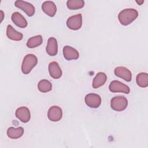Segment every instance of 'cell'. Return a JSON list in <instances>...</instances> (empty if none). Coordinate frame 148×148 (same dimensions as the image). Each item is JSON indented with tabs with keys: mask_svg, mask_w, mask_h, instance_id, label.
Returning a JSON list of instances; mask_svg holds the SVG:
<instances>
[{
	"mask_svg": "<svg viewBox=\"0 0 148 148\" xmlns=\"http://www.w3.org/2000/svg\"><path fill=\"white\" fill-rule=\"evenodd\" d=\"M66 6L70 10H77L84 6V1L83 0H68Z\"/></svg>",
	"mask_w": 148,
	"mask_h": 148,
	"instance_id": "7402d4cb",
	"label": "cell"
},
{
	"mask_svg": "<svg viewBox=\"0 0 148 148\" xmlns=\"http://www.w3.org/2000/svg\"><path fill=\"white\" fill-rule=\"evenodd\" d=\"M48 69L49 74L52 78L54 79H58L61 77L62 72L61 69L57 62H51L49 64Z\"/></svg>",
	"mask_w": 148,
	"mask_h": 148,
	"instance_id": "7c38bea8",
	"label": "cell"
},
{
	"mask_svg": "<svg viewBox=\"0 0 148 148\" xmlns=\"http://www.w3.org/2000/svg\"><path fill=\"white\" fill-rule=\"evenodd\" d=\"M86 104L91 108H98L101 103V97L95 93H90L84 98Z\"/></svg>",
	"mask_w": 148,
	"mask_h": 148,
	"instance_id": "52a82bcc",
	"label": "cell"
},
{
	"mask_svg": "<svg viewBox=\"0 0 148 148\" xmlns=\"http://www.w3.org/2000/svg\"><path fill=\"white\" fill-rule=\"evenodd\" d=\"M16 117L23 123H27L31 118V113L29 109L25 106H21L17 108L15 112Z\"/></svg>",
	"mask_w": 148,
	"mask_h": 148,
	"instance_id": "9c48e42d",
	"label": "cell"
},
{
	"mask_svg": "<svg viewBox=\"0 0 148 148\" xmlns=\"http://www.w3.org/2000/svg\"><path fill=\"white\" fill-rule=\"evenodd\" d=\"M138 16V11L132 8L124 9L120 11L118 14L119 22L123 25H128L134 21Z\"/></svg>",
	"mask_w": 148,
	"mask_h": 148,
	"instance_id": "6da1fadb",
	"label": "cell"
},
{
	"mask_svg": "<svg viewBox=\"0 0 148 148\" xmlns=\"http://www.w3.org/2000/svg\"><path fill=\"white\" fill-rule=\"evenodd\" d=\"M24 128L21 127H19L16 128L10 127L8 128L6 134L9 138L16 139L21 137L24 134Z\"/></svg>",
	"mask_w": 148,
	"mask_h": 148,
	"instance_id": "ac0fdd59",
	"label": "cell"
},
{
	"mask_svg": "<svg viewBox=\"0 0 148 148\" xmlns=\"http://www.w3.org/2000/svg\"><path fill=\"white\" fill-rule=\"evenodd\" d=\"M43 42L42 36L40 35L31 37L27 42V46L28 48H35L40 46Z\"/></svg>",
	"mask_w": 148,
	"mask_h": 148,
	"instance_id": "d6986e66",
	"label": "cell"
},
{
	"mask_svg": "<svg viewBox=\"0 0 148 148\" xmlns=\"http://www.w3.org/2000/svg\"><path fill=\"white\" fill-rule=\"evenodd\" d=\"M107 80V76L103 72H98L94 77L92 86L94 88H98L103 86Z\"/></svg>",
	"mask_w": 148,
	"mask_h": 148,
	"instance_id": "e0dca14e",
	"label": "cell"
},
{
	"mask_svg": "<svg viewBox=\"0 0 148 148\" xmlns=\"http://www.w3.org/2000/svg\"><path fill=\"white\" fill-rule=\"evenodd\" d=\"M109 89L112 92H123L129 94L130 89L128 86L119 80H113L109 86Z\"/></svg>",
	"mask_w": 148,
	"mask_h": 148,
	"instance_id": "277c9868",
	"label": "cell"
},
{
	"mask_svg": "<svg viewBox=\"0 0 148 148\" xmlns=\"http://www.w3.org/2000/svg\"><path fill=\"white\" fill-rule=\"evenodd\" d=\"M42 10L48 16L53 17L56 13L57 7L53 1H45L42 5Z\"/></svg>",
	"mask_w": 148,
	"mask_h": 148,
	"instance_id": "5bb4252c",
	"label": "cell"
},
{
	"mask_svg": "<svg viewBox=\"0 0 148 148\" xmlns=\"http://www.w3.org/2000/svg\"><path fill=\"white\" fill-rule=\"evenodd\" d=\"M14 5L16 6V7L24 11L29 17L32 16L35 12V9L34 6L26 1L17 0L14 2Z\"/></svg>",
	"mask_w": 148,
	"mask_h": 148,
	"instance_id": "8992f818",
	"label": "cell"
},
{
	"mask_svg": "<svg viewBox=\"0 0 148 148\" xmlns=\"http://www.w3.org/2000/svg\"><path fill=\"white\" fill-rule=\"evenodd\" d=\"M67 27L72 30H78L82 25V15L79 13L69 17L66 20Z\"/></svg>",
	"mask_w": 148,
	"mask_h": 148,
	"instance_id": "5b68a950",
	"label": "cell"
},
{
	"mask_svg": "<svg viewBox=\"0 0 148 148\" xmlns=\"http://www.w3.org/2000/svg\"><path fill=\"white\" fill-rule=\"evenodd\" d=\"M114 75L126 82H131L132 80L131 72L124 66H117L114 70Z\"/></svg>",
	"mask_w": 148,
	"mask_h": 148,
	"instance_id": "30bf717a",
	"label": "cell"
},
{
	"mask_svg": "<svg viewBox=\"0 0 148 148\" xmlns=\"http://www.w3.org/2000/svg\"><path fill=\"white\" fill-rule=\"evenodd\" d=\"M63 55L64 58L68 61L77 60L79 57L78 51L69 46H65L63 47Z\"/></svg>",
	"mask_w": 148,
	"mask_h": 148,
	"instance_id": "8fae6325",
	"label": "cell"
},
{
	"mask_svg": "<svg viewBox=\"0 0 148 148\" xmlns=\"http://www.w3.org/2000/svg\"><path fill=\"white\" fill-rule=\"evenodd\" d=\"M128 106V100L124 96H116L110 101L111 108L117 112H121L125 110Z\"/></svg>",
	"mask_w": 148,
	"mask_h": 148,
	"instance_id": "3957f363",
	"label": "cell"
},
{
	"mask_svg": "<svg viewBox=\"0 0 148 148\" xmlns=\"http://www.w3.org/2000/svg\"><path fill=\"white\" fill-rule=\"evenodd\" d=\"M11 19L14 24L19 28H24L27 25V21L23 16L18 12H14L11 16Z\"/></svg>",
	"mask_w": 148,
	"mask_h": 148,
	"instance_id": "9a60e30c",
	"label": "cell"
},
{
	"mask_svg": "<svg viewBox=\"0 0 148 148\" xmlns=\"http://www.w3.org/2000/svg\"><path fill=\"white\" fill-rule=\"evenodd\" d=\"M47 53L50 56H54L58 52V44L57 39L54 37L48 39L47 44L46 48Z\"/></svg>",
	"mask_w": 148,
	"mask_h": 148,
	"instance_id": "4fadbf2b",
	"label": "cell"
},
{
	"mask_svg": "<svg viewBox=\"0 0 148 148\" xmlns=\"http://www.w3.org/2000/svg\"><path fill=\"white\" fill-rule=\"evenodd\" d=\"M47 117L51 121H58L62 117V109L58 106H51L47 112Z\"/></svg>",
	"mask_w": 148,
	"mask_h": 148,
	"instance_id": "ba28073f",
	"label": "cell"
},
{
	"mask_svg": "<svg viewBox=\"0 0 148 148\" xmlns=\"http://www.w3.org/2000/svg\"><path fill=\"white\" fill-rule=\"evenodd\" d=\"M136 2L138 4V5H142V3L144 2V1H143V0H142V1H136Z\"/></svg>",
	"mask_w": 148,
	"mask_h": 148,
	"instance_id": "603a6c76",
	"label": "cell"
},
{
	"mask_svg": "<svg viewBox=\"0 0 148 148\" xmlns=\"http://www.w3.org/2000/svg\"><path fill=\"white\" fill-rule=\"evenodd\" d=\"M136 82L140 87H147L148 86V74L145 72L138 73L136 77Z\"/></svg>",
	"mask_w": 148,
	"mask_h": 148,
	"instance_id": "ffe728a7",
	"label": "cell"
},
{
	"mask_svg": "<svg viewBox=\"0 0 148 148\" xmlns=\"http://www.w3.org/2000/svg\"><path fill=\"white\" fill-rule=\"evenodd\" d=\"M38 63V58L34 54H28L24 57L21 65V71L27 75L36 66Z\"/></svg>",
	"mask_w": 148,
	"mask_h": 148,
	"instance_id": "7a4b0ae2",
	"label": "cell"
},
{
	"mask_svg": "<svg viewBox=\"0 0 148 148\" xmlns=\"http://www.w3.org/2000/svg\"><path fill=\"white\" fill-rule=\"evenodd\" d=\"M1 13L2 14V18H1V21H2L3 18V11L2 10H1Z\"/></svg>",
	"mask_w": 148,
	"mask_h": 148,
	"instance_id": "cb8c5ba5",
	"label": "cell"
},
{
	"mask_svg": "<svg viewBox=\"0 0 148 148\" xmlns=\"http://www.w3.org/2000/svg\"><path fill=\"white\" fill-rule=\"evenodd\" d=\"M6 36L9 39L16 41H20L23 38V34L17 31L10 24L8 25L6 28Z\"/></svg>",
	"mask_w": 148,
	"mask_h": 148,
	"instance_id": "2e32d148",
	"label": "cell"
},
{
	"mask_svg": "<svg viewBox=\"0 0 148 148\" xmlns=\"http://www.w3.org/2000/svg\"><path fill=\"white\" fill-rule=\"evenodd\" d=\"M38 88L42 92H47L51 90L52 84L48 80L42 79L39 82Z\"/></svg>",
	"mask_w": 148,
	"mask_h": 148,
	"instance_id": "44dd1931",
	"label": "cell"
}]
</instances>
